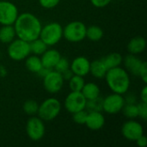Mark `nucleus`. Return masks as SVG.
<instances>
[{"mask_svg":"<svg viewBox=\"0 0 147 147\" xmlns=\"http://www.w3.org/2000/svg\"><path fill=\"white\" fill-rule=\"evenodd\" d=\"M29 46H30L31 53L37 55V56H40L48 48L47 44L42 40H40V38H37V39L30 41Z\"/></svg>","mask_w":147,"mask_h":147,"instance_id":"24","label":"nucleus"},{"mask_svg":"<svg viewBox=\"0 0 147 147\" xmlns=\"http://www.w3.org/2000/svg\"><path fill=\"white\" fill-rule=\"evenodd\" d=\"M102 60V62L104 63V65H106V67L109 69L111 68H115L117 66H121L122 60H123V57L121 53H109L108 55L104 56L103 58L101 59Z\"/></svg>","mask_w":147,"mask_h":147,"instance_id":"20","label":"nucleus"},{"mask_svg":"<svg viewBox=\"0 0 147 147\" xmlns=\"http://www.w3.org/2000/svg\"><path fill=\"white\" fill-rule=\"evenodd\" d=\"M60 0H39L40 5L47 9H51L59 5Z\"/></svg>","mask_w":147,"mask_h":147,"instance_id":"31","label":"nucleus"},{"mask_svg":"<svg viewBox=\"0 0 147 147\" xmlns=\"http://www.w3.org/2000/svg\"><path fill=\"white\" fill-rule=\"evenodd\" d=\"M146 47V40L143 36H135L132 38L127 45V48L129 53L138 55L142 53Z\"/></svg>","mask_w":147,"mask_h":147,"instance_id":"17","label":"nucleus"},{"mask_svg":"<svg viewBox=\"0 0 147 147\" xmlns=\"http://www.w3.org/2000/svg\"><path fill=\"white\" fill-rule=\"evenodd\" d=\"M136 145L139 147H146L147 145V138L146 135H141L140 137H139L136 140Z\"/></svg>","mask_w":147,"mask_h":147,"instance_id":"35","label":"nucleus"},{"mask_svg":"<svg viewBox=\"0 0 147 147\" xmlns=\"http://www.w3.org/2000/svg\"><path fill=\"white\" fill-rule=\"evenodd\" d=\"M140 102L147 103V86L145 85L140 91Z\"/></svg>","mask_w":147,"mask_h":147,"instance_id":"37","label":"nucleus"},{"mask_svg":"<svg viewBox=\"0 0 147 147\" xmlns=\"http://www.w3.org/2000/svg\"><path fill=\"white\" fill-rule=\"evenodd\" d=\"M141 80L143 81V83L145 84H147V63L146 61H143L142 63V65L140 69V71H139V76Z\"/></svg>","mask_w":147,"mask_h":147,"instance_id":"33","label":"nucleus"},{"mask_svg":"<svg viewBox=\"0 0 147 147\" xmlns=\"http://www.w3.org/2000/svg\"><path fill=\"white\" fill-rule=\"evenodd\" d=\"M13 26L16 37L28 42L39 38L42 28L40 19L30 12L19 14Z\"/></svg>","mask_w":147,"mask_h":147,"instance_id":"1","label":"nucleus"},{"mask_svg":"<svg viewBox=\"0 0 147 147\" xmlns=\"http://www.w3.org/2000/svg\"><path fill=\"white\" fill-rule=\"evenodd\" d=\"M38 109H39V103L33 99L27 100L23 103V106H22L23 111L25 112L26 115H28L29 116L37 115Z\"/></svg>","mask_w":147,"mask_h":147,"instance_id":"26","label":"nucleus"},{"mask_svg":"<svg viewBox=\"0 0 147 147\" xmlns=\"http://www.w3.org/2000/svg\"><path fill=\"white\" fill-rule=\"evenodd\" d=\"M40 58L43 67L53 70L59 59L61 58V54L58 50L54 48H47L40 55Z\"/></svg>","mask_w":147,"mask_h":147,"instance_id":"15","label":"nucleus"},{"mask_svg":"<svg viewBox=\"0 0 147 147\" xmlns=\"http://www.w3.org/2000/svg\"><path fill=\"white\" fill-rule=\"evenodd\" d=\"M90 61L84 56L76 57L70 63V69L74 75L85 77L90 73Z\"/></svg>","mask_w":147,"mask_h":147,"instance_id":"13","label":"nucleus"},{"mask_svg":"<svg viewBox=\"0 0 147 147\" xmlns=\"http://www.w3.org/2000/svg\"><path fill=\"white\" fill-rule=\"evenodd\" d=\"M86 127L92 131H98L105 125V117L102 111H90L88 112L85 121Z\"/></svg>","mask_w":147,"mask_h":147,"instance_id":"14","label":"nucleus"},{"mask_svg":"<svg viewBox=\"0 0 147 147\" xmlns=\"http://www.w3.org/2000/svg\"><path fill=\"white\" fill-rule=\"evenodd\" d=\"M7 73H8V71H7L6 67L4 65H3L0 64V78H5L7 76Z\"/></svg>","mask_w":147,"mask_h":147,"instance_id":"40","label":"nucleus"},{"mask_svg":"<svg viewBox=\"0 0 147 147\" xmlns=\"http://www.w3.org/2000/svg\"><path fill=\"white\" fill-rule=\"evenodd\" d=\"M81 92L84 95V96L86 98V100L90 101V100H93V99L99 97L101 90H100L99 86L96 83L89 82V83L84 84Z\"/></svg>","mask_w":147,"mask_h":147,"instance_id":"19","label":"nucleus"},{"mask_svg":"<svg viewBox=\"0 0 147 147\" xmlns=\"http://www.w3.org/2000/svg\"><path fill=\"white\" fill-rule=\"evenodd\" d=\"M87 115H88V111L86 109L78 111V112L72 114L73 121L79 125H84L86 118H87Z\"/></svg>","mask_w":147,"mask_h":147,"instance_id":"30","label":"nucleus"},{"mask_svg":"<svg viewBox=\"0 0 147 147\" xmlns=\"http://www.w3.org/2000/svg\"><path fill=\"white\" fill-rule=\"evenodd\" d=\"M103 30L101 27L91 25L86 28V38L91 41H99L103 37Z\"/></svg>","mask_w":147,"mask_h":147,"instance_id":"23","label":"nucleus"},{"mask_svg":"<svg viewBox=\"0 0 147 147\" xmlns=\"http://www.w3.org/2000/svg\"><path fill=\"white\" fill-rule=\"evenodd\" d=\"M61 103L55 97H48L39 104L37 116L43 121H51L58 117L61 111Z\"/></svg>","mask_w":147,"mask_h":147,"instance_id":"4","label":"nucleus"},{"mask_svg":"<svg viewBox=\"0 0 147 147\" xmlns=\"http://www.w3.org/2000/svg\"><path fill=\"white\" fill-rule=\"evenodd\" d=\"M108 71V68L104 65L102 59H96L90 62V73L96 78L102 79L104 78L106 73Z\"/></svg>","mask_w":147,"mask_h":147,"instance_id":"18","label":"nucleus"},{"mask_svg":"<svg viewBox=\"0 0 147 147\" xmlns=\"http://www.w3.org/2000/svg\"><path fill=\"white\" fill-rule=\"evenodd\" d=\"M143 61L144 60H142L137 55L129 53L123 58L122 63L124 64V68L128 73H131L134 76H139V71Z\"/></svg>","mask_w":147,"mask_h":147,"instance_id":"16","label":"nucleus"},{"mask_svg":"<svg viewBox=\"0 0 147 147\" xmlns=\"http://www.w3.org/2000/svg\"><path fill=\"white\" fill-rule=\"evenodd\" d=\"M19 15L16 5L9 1H0V24L13 25Z\"/></svg>","mask_w":147,"mask_h":147,"instance_id":"11","label":"nucleus"},{"mask_svg":"<svg viewBox=\"0 0 147 147\" xmlns=\"http://www.w3.org/2000/svg\"><path fill=\"white\" fill-rule=\"evenodd\" d=\"M121 112L128 119L138 118V106L137 103H125Z\"/></svg>","mask_w":147,"mask_h":147,"instance_id":"27","label":"nucleus"},{"mask_svg":"<svg viewBox=\"0 0 147 147\" xmlns=\"http://www.w3.org/2000/svg\"><path fill=\"white\" fill-rule=\"evenodd\" d=\"M102 98H101L100 96L96 98V99L87 101L85 109H87L88 112H90V111H102Z\"/></svg>","mask_w":147,"mask_h":147,"instance_id":"28","label":"nucleus"},{"mask_svg":"<svg viewBox=\"0 0 147 147\" xmlns=\"http://www.w3.org/2000/svg\"><path fill=\"white\" fill-rule=\"evenodd\" d=\"M50 71H51V69H48V68H46V67H43V66H42V68L39 71V72H38L37 74H38L40 77L44 78Z\"/></svg>","mask_w":147,"mask_h":147,"instance_id":"39","label":"nucleus"},{"mask_svg":"<svg viewBox=\"0 0 147 147\" xmlns=\"http://www.w3.org/2000/svg\"><path fill=\"white\" fill-rule=\"evenodd\" d=\"M26 133L28 137L33 141H40L45 135V121L39 116H30L26 123Z\"/></svg>","mask_w":147,"mask_h":147,"instance_id":"8","label":"nucleus"},{"mask_svg":"<svg viewBox=\"0 0 147 147\" xmlns=\"http://www.w3.org/2000/svg\"><path fill=\"white\" fill-rule=\"evenodd\" d=\"M87 100L81 91H71L64 101V106L67 112L74 114L85 109Z\"/></svg>","mask_w":147,"mask_h":147,"instance_id":"9","label":"nucleus"},{"mask_svg":"<svg viewBox=\"0 0 147 147\" xmlns=\"http://www.w3.org/2000/svg\"><path fill=\"white\" fill-rule=\"evenodd\" d=\"M16 31L13 25H2L0 28V42L3 44H9L15 38Z\"/></svg>","mask_w":147,"mask_h":147,"instance_id":"21","label":"nucleus"},{"mask_svg":"<svg viewBox=\"0 0 147 147\" xmlns=\"http://www.w3.org/2000/svg\"><path fill=\"white\" fill-rule=\"evenodd\" d=\"M126 103H136L137 97L133 94H127L126 97H124Z\"/></svg>","mask_w":147,"mask_h":147,"instance_id":"36","label":"nucleus"},{"mask_svg":"<svg viewBox=\"0 0 147 147\" xmlns=\"http://www.w3.org/2000/svg\"><path fill=\"white\" fill-rule=\"evenodd\" d=\"M43 78V87L49 94H57L59 93L64 85V78L61 73L58 72L55 70H51Z\"/></svg>","mask_w":147,"mask_h":147,"instance_id":"10","label":"nucleus"},{"mask_svg":"<svg viewBox=\"0 0 147 147\" xmlns=\"http://www.w3.org/2000/svg\"><path fill=\"white\" fill-rule=\"evenodd\" d=\"M68 69H70V62L66 58L62 57V56L59 59V61L57 62V64L55 65V66L53 68V70L57 71L59 73H62Z\"/></svg>","mask_w":147,"mask_h":147,"instance_id":"29","label":"nucleus"},{"mask_svg":"<svg viewBox=\"0 0 147 147\" xmlns=\"http://www.w3.org/2000/svg\"><path fill=\"white\" fill-rule=\"evenodd\" d=\"M26 68L32 73H38L39 71L42 68V64L40 56L37 55H28L25 59Z\"/></svg>","mask_w":147,"mask_h":147,"instance_id":"22","label":"nucleus"},{"mask_svg":"<svg viewBox=\"0 0 147 147\" xmlns=\"http://www.w3.org/2000/svg\"><path fill=\"white\" fill-rule=\"evenodd\" d=\"M7 53L10 59L22 61L31 53L29 42L16 37L8 44Z\"/></svg>","mask_w":147,"mask_h":147,"instance_id":"6","label":"nucleus"},{"mask_svg":"<svg viewBox=\"0 0 147 147\" xmlns=\"http://www.w3.org/2000/svg\"><path fill=\"white\" fill-rule=\"evenodd\" d=\"M68 83L71 91H81L85 84V80L84 77L73 74V76L68 80Z\"/></svg>","mask_w":147,"mask_h":147,"instance_id":"25","label":"nucleus"},{"mask_svg":"<svg viewBox=\"0 0 147 147\" xmlns=\"http://www.w3.org/2000/svg\"><path fill=\"white\" fill-rule=\"evenodd\" d=\"M104 78L112 92L121 95H125L128 92L131 79L129 73L125 68L117 66L109 69Z\"/></svg>","mask_w":147,"mask_h":147,"instance_id":"2","label":"nucleus"},{"mask_svg":"<svg viewBox=\"0 0 147 147\" xmlns=\"http://www.w3.org/2000/svg\"><path fill=\"white\" fill-rule=\"evenodd\" d=\"M122 136L129 141H135L139 137L144 134V128L140 122L134 119H129L125 121L121 127Z\"/></svg>","mask_w":147,"mask_h":147,"instance_id":"12","label":"nucleus"},{"mask_svg":"<svg viewBox=\"0 0 147 147\" xmlns=\"http://www.w3.org/2000/svg\"><path fill=\"white\" fill-rule=\"evenodd\" d=\"M39 38L42 40L47 47L57 45L63 38V27L60 23L52 22L42 26Z\"/></svg>","mask_w":147,"mask_h":147,"instance_id":"3","label":"nucleus"},{"mask_svg":"<svg viewBox=\"0 0 147 147\" xmlns=\"http://www.w3.org/2000/svg\"><path fill=\"white\" fill-rule=\"evenodd\" d=\"M86 28L83 22H71L63 28V38L72 43L80 42L86 38Z\"/></svg>","mask_w":147,"mask_h":147,"instance_id":"5","label":"nucleus"},{"mask_svg":"<svg viewBox=\"0 0 147 147\" xmlns=\"http://www.w3.org/2000/svg\"><path fill=\"white\" fill-rule=\"evenodd\" d=\"M125 103L123 95L113 92L112 94H109L106 97L102 98V111L108 115H116L121 112Z\"/></svg>","mask_w":147,"mask_h":147,"instance_id":"7","label":"nucleus"},{"mask_svg":"<svg viewBox=\"0 0 147 147\" xmlns=\"http://www.w3.org/2000/svg\"><path fill=\"white\" fill-rule=\"evenodd\" d=\"M61 75H62V77H63V78H64L65 81H68V80L73 76V73H72V71H71V69H68V70H66L65 71L62 72Z\"/></svg>","mask_w":147,"mask_h":147,"instance_id":"38","label":"nucleus"},{"mask_svg":"<svg viewBox=\"0 0 147 147\" xmlns=\"http://www.w3.org/2000/svg\"><path fill=\"white\" fill-rule=\"evenodd\" d=\"M112 0H90L91 4L96 8H104L108 6Z\"/></svg>","mask_w":147,"mask_h":147,"instance_id":"34","label":"nucleus"},{"mask_svg":"<svg viewBox=\"0 0 147 147\" xmlns=\"http://www.w3.org/2000/svg\"><path fill=\"white\" fill-rule=\"evenodd\" d=\"M138 106V117L141 118L143 121L147 120V103L140 102L137 103Z\"/></svg>","mask_w":147,"mask_h":147,"instance_id":"32","label":"nucleus"}]
</instances>
